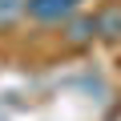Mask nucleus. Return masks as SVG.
I'll return each instance as SVG.
<instances>
[{"instance_id":"obj_1","label":"nucleus","mask_w":121,"mask_h":121,"mask_svg":"<svg viewBox=\"0 0 121 121\" xmlns=\"http://www.w3.org/2000/svg\"><path fill=\"white\" fill-rule=\"evenodd\" d=\"M77 8V0H28L24 12L36 16V20H60V16H69Z\"/></svg>"},{"instance_id":"obj_2","label":"nucleus","mask_w":121,"mask_h":121,"mask_svg":"<svg viewBox=\"0 0 121 121\" xmlns=\"http://www.w3.org/2000/svg\"><path fill=\"white\" fill-rule=\"evenodd\" d=\"M93 20H97V32H101V36H121V4L105 8V12L93 16Z\"/></svg>"},{"instance_id":"obj_3","label":"nucleus","mask_w":121,"mask_h":121,"mask_svg":"<svg viewBox=\"0 0 121 121\" xmlns=\"http://www.w3.org/2000/svg\"><path fill=\"white\" fill-rule=\"evenodd\" d=\"M24 4H28V0H0V28H4L8 20H16L24 12Z\"/></svg>"},{"instance_id":"obj_4","label":"nucleus","mask_w":121,"mask_h":121,"mask_svg":"<svg viewBox=\"0 0 121 121\" xmlns=\"http://www.w3.org/2000/svg\"><path fill=\"white\" fill-rule=\"evenodd\" d=\"M77 4H81V0H77Z\"/></svg>"}]
</instances>
